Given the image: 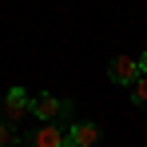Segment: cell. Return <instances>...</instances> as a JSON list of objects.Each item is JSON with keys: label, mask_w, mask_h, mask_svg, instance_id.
Instances as JSON below:
<instances>
[{"label": "cell", "mask_w": 147, "mask_h": 147, "mask_svg": "<svg viewBox=\"0 0 147 147\" xmlns=\"http://www.w3.org/2000/svg\"><path fill=\"white\" fill-rule=\"evenodd\" d=\"M0 107H4V119L16 127L20 119H28V115H32V96H28L24 88H8V96H4V103H0Z\"/></svg>", "instance_id": "cell-3"}, {"label": "cell", "mask_w": 147, "mask_h": 147, "mask_svg": "<svg viewBox=\"0 0 147 147\" xmlns=\"http://www.w3.org/2000/svg\"><path fill=\"white\" fill-rule=\"evenodd\" d=\"M99 143V123L92 119H80L68 127V139H64V147H96Z\"/></svg>", "instance_id": "cell-5"}, {"label": "cell", "mask_w": 147, "mask_h": 147, "mask_svg": "<svg viewBox=\"0 0 147 147\" xmlns=\"http://www.w3.org/2000/svg\"><path fill=\"white\" fill-rule=\"evenodd\" d=\"M131 103H135L139 111H147V76L135 80V88H131Z\"/></svg>", "instance_id": "cell-6"}, {"label": "cell", "mask_w": 147, "mask_h": 147, "mask_svg": "<svg viewBox=\"0 0 147 147\" xmlns=\"http://www.w3.org/2000/svg\"><path fill=\"white\" fill-rule=\"evenodd\" d=\"M107 80L119 84V88H135V80H139V60H131V56H115V60L107 64Z\"/></svg>", "instance_id": "cell-4"}, {"label": "cell", "mask_w": 147, "mask_h": 147, "mask_svg": "<svg viewBox=\"0 0 147 147\" xmlns=\"http://www.w3.org/2000/svg\"><path fill=\"white\" fill-rule=\"evenodd\" d=\"M32 115L40 123H56V127H72L76 123V103L72 99H60V96H32Z\"/></svg>", "instance_id": "cell-1"}, {"label": "cell", "mask_w": 147, "mask_h": 147, "mask_svg": "<svg viewBox=\"0 0 147 147\" xmlns=\"http://www.w3.org/2000/svg\"><path fill=\"white\" fill-rule=\"evenodd\" d=\"M16 143H20L16 127H12V123H0V147H16Z\"/></svg>", "instance_id": "cell-7"}, {"label": "cell", "mask_w": 147, "mask_h": 147, "mask_svg": "<svg viewBox=\"0 0 147 147\" xmlns=\"http://www.w3.org/2000/svg\"><path fill=\"white\" fill-rule=\"evenodd\" d=\"M139 76H147V52L139 56Z\"/></svg>", "instance_id": "cell-8"}, {"label": "cell", "mask_w": 147, "mask_h": 147, "mask_svg": "<svg viewBox=\"0 0 147 147\" xmlns=\"http://www.w3.org/2000/svg\"><path fill=\"white\" fill-rule=\"evenodd\" d=\"M0 115H4V107H0Z\"/></svg>", "instance_id": "cell-9"}, {"label": "cell", "mask_w": 147, "mask_h": 147, "mask_svg": "<svg viewBox=\"0 0 147 147\" xmlns=\"http://www.w3.org/2000/svg\"><path fill=\"white\" fill-rule=\"evenodd\" d=\"M64 139H68V127L40 123V127H32L24 139H20V147H64Z\"/></svg>", "instance_id": "cell-2"}]
</instances>
